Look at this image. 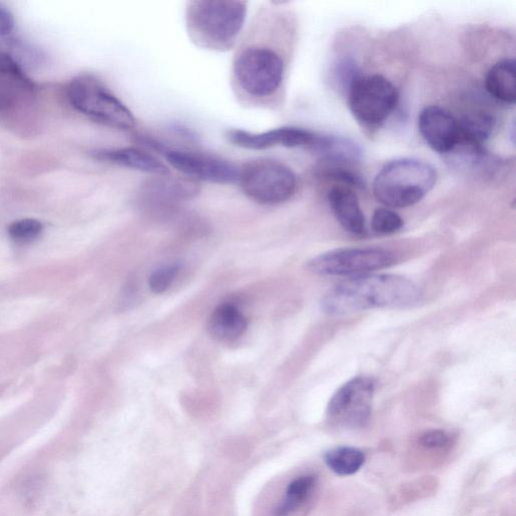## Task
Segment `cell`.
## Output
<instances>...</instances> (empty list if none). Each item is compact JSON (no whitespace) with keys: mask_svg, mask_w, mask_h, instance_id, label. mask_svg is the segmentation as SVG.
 <instances>
[{"mask_svg":"<svg viewBox=\"0 0 516 516\" xmlns=\"http://www.w3.org/2000/svg\"><path fill=\"white\" fill-rule=\"evenodd\" d=\"M421 298L418 286L394 275L359 276L331 289L322 299V310L331 316H345L372 309L403 308Z\"/></svg>","mask_w":516,"mask_h":516,"instance_id":"cell-1","label":"cell"},{"mask_svg":"<svg viewBox=\"0 0 516 516\" xmlns=\"http://www.w3.org/2000/svg\"><path fill=\"white\" fill-rule=\"evenodd\" d=\"M247 4L233 0H198L188 4L186 25L190 39L206 50H231L246 20Z\"/></svg>","mask_w":516,"mask_h":516,"instance_id":"cell-2","label":"cell"},{"mask_svg":"<svg viewBox=\"0 0 516 516\" xmlns=\"http://www.w3.org/2000/svg\"><path fill=\"white\" fill-rule=\"evenodd\" d=\"M437 171L427 162L399 159L386 164L375 177L373 194L387 207L407 208L422 201L435 187Z\"/></svg>","mask_w":516,"mask_h":516,"instance_id":"cell-3","label":"cell"},{"mask_svg":"<svg viewBox=\"0 0 516 516\" xmlns=\"http://www.w3.org/2000/svg\"><path fill=\"white\" fill-rule=\"evenodd\" d=\"M68 98L76 110L106 126L120 131H131L136 126L133 112L92 76L74 79L68 87Z\"/></svg>","mask_w":516,"mask_h":516,"instance_id":"cell-4","label":"cell"},{"mask_svg":"<svg viewBox=\"0 0 516 516\" xmlns=\"http://www.w3.org/2000/svg\"><path fill=\"white\" fill-rule=\"evenodd\" d=\"M244 194L262 205H278L289 201L297 190V178L286 165L261 159L245 164L239 181Z\"/></svg>","mask_w":516,"mask_h":516,"instance_id":"cell-5","label":"cell"},{"mask_svg":"<svg viewBox=\"0 0 516 516\" xmlns=\"http://www.w3.org/2000/svg\"><path fill=\"white\" fill-rule=\"evenodd\" d=\"M234 75L239 86L253 97L263 98L275 94L285 76L281 56L266 47H248L235 60Z\"/></svg>","mask_w":516,"mask_h":516,"instance_id":"cell-6","label":"cell"},{"mask_svg":"<svg viewBox=\"0 0 516 516\" xmlns=\"http://www.w3.org/2000/svg\"><path fill=\"white\" fill-rule=\"evenodd\" d=\"M397 257L390 250L375 247L340 248L323 253L308 264L313 274L325 277L364 276L390 268Z\"/></svg>","mask_w":516,"mask_h":516,"instance_id":"cell-7","label":"cell"},{"mask_svg":"<svg viewBox=\"0 0 516 516\" xmlns=\"http://www.w3.org/2000/svg\"><path fill=\"white\" fill-rule=\"evenodd\" d=\"M399 99L396 86L380 75L360 76L348 89L350 110L366 126L383 123L396 110Z\"/></svg>","mask_w":516,"mask_h":516,"instance_id":"cell-8","label":"cell"},{"mask_svg":"<svg viewBox=\"0 0 516 516\" xmlns=\"http://www.w3.org/2000/svg\"><path fill=\"white\" fill-rule=\"evenodd\" d=\"M374 392L375 382L370 377L358 376L346 382L328 405V421L339 428H363L371 416Z\"/></svg>","mask_w":516,"mask_h":516,"instance_id":"cell-9","label":"cell"},{"mask_svg":"<svg viewBox=\"0 0 516 516\" xmlns=\"http://www.w3.org/2000/svg\"><path fill=\"white\" fill-rule=\"evenodd\" d=\"M165 157L173 168L195 182L234 184L239 181L240 170L220 158L184 151H168Z\"/></svg>","mask_w":516,"mask_h":516,"instance_id":"cell-10","label":"cell"},{"mask_svg":"<svg viewBox=\"0 0 516 516\" xmlns=\"http://www.w3.org/2000/svg\"><path fill=\"white\" fill-rule=\"evenodd\" d=\"M198 193L197 183L188 178L158 176L142 187L139 202L147 211L168 214L180 203L193 199Z\"/></svg>","mask_w":516,"mask_h":516,"instance_id":"cell-11","label":"cell"},{"mask_svg":"<svg viewBox=\"0 0 516 516\" xmlns=\"http://www.w3.org/2000/svg\"><path fill=\"white\" fill-rule=\"evenodd\" d=\"M318 135L307 129L286 126L261 134H252L240 129L227 133L229 142L239 148L262 151L276 147L308 148L312 150Z\"/></svg>","mask_w":516,"mask_h":516,"instance_id":"cell-12","label":"cell"},{"mask_svg":"<svg viewBox=\"0 0 516 516\" xmlns=\"http://www.w3.org/2000/svg\"><path fill=\"white\" fill-rule=\"evenodd\" d=\"M419 131L428 146L439 154L451 153L459 145L458 119L440 106H429L421 112Z\"/></svg>","mask_w":516,"mask_h":516,"instance_id":"cell-13","label":"cell"},{"mask_svg":"<svg viewBox=\"0 0 516 516\" xmlns=\"http://www.w3.org/2000/svg\"><path fill=\"white\" fill-rule=\"evenodd\" d=\"M328 202L340 225L349 233L363 235L365 218L355 192L346 186H336L328 194Z\"/></svg>","mask_w":516,"mask_h":516,"instance_id":"cell-14","label":"cell"},{"mask_svg":"<svg viewBox=\"0 0 516 516\" xmlns=\"http://www.w3.org/2000/svg\"><path fill=\"white\" fill-rule=\"evenodd\" d=\"M94 156L100 161L152 174L157 177L171 175L168 167L161 161L151 154L135 148L103 150L96 152Z\"/></svg>","mask_w":516,"mask_h":516,"instance_id":"cell-15","label":"cell"},{"mask_svg":"<svg viewBox=\"0 0 516 516\" xmlns=\"http://www.w3.org/2000/svg\"><path fill=\"white\" fill-rule=\"evenodd\" d=\"M207 327L215 339L233 341L246 331L247 319L234 305L224 304L213 311Z\"/></svg>","mask_w":516,"mask_h":516,"instance_id":"cell-16","label":"cell"},{"mask_svg":"<svg viewBox=\"0 0 516 516\" xmlns=\"http://www.w3.org/2000/svg\"><path fill=\"white\" fill-rule=\"evenodd\" d=\"M485 87L497 101L514 104L516 100L515 61L505 59L493 65L486 75Z\"/></svg>","mask_w":516,"mask_h":516,"instance_id":"cell-17","label":"cell"},{"mask_svg":"<svg viewBox=\"0 0 516 516\" xmlns=\"http://www.w3.org/2000/svg\"><path fill=\"white\" fill-rule=\"evenodd\" d=\"M459 122V145L480 152L483 144L490 138L495 125L494 118L485 113L463 117ZM457 147V148H458Z\"/></svg>","mask_w":516,"mask_h":516,"instance_id":"cell-18","label":"cell"},{"mask_svg":"<svg viewBox=\"0 0 516 516\" xmlns=\"http://www.w3.org/2000/svg\"><path fill=\"white\" fill-rule=\"evenodd\" d=\"M316 485L314 475H304L293 480L284 498L275 510L276 516H289L298 510L309 498Z\"/></svg>","mask_w":516,"mask_h":516,"instance_id":"cell-19","label":"cell"},{"mask_svg":"<svg viewBox=\"0 0 516 516\" xmlns=\"http://www.w3.org/2000/svg\"><path fill=\"white\" fill-rule=\"evenodd\" d=\"M324 460L335 474L349 476L361 469L365 462V455L357 448L339 447L328 451Z\"/></svg>","mask_w":516,"mask_h":516,"instance_id":"cell-20","label":"cell"},{"mask_svg":"<svg viewBox=\"0 0 516 516\" xmlns=\"http://www.w3.org/2000/svg\"><path fill=\"white\" fill-rule=\"evenodd\" d=\"M43 224L36 219H22L12 223L8 229L10 237L18 243H30L43 233Z\"/></svg>","mask_w":516,"mask_h":516,"instance_id":"cell-21","label":"cell"},{"mask_svg":"<svg viewBox=\"0 0 516 516\" xmlns=\"http://www.w3.org/2000/svg\"><path fill=\"white\" fill-rule=\"evenodd\" d=\"M371 226L376 233L392 234L398 232L404 226V221L395 211L378 208L373 213Z\"/></svg>","mask_w":516,"mask_h":516,"instance_id":"cell-22","label":"cell"},{"mask_svg":"<svg viewBox=\"0 0 516 516\" xmlns=\"http://www.w3.org/2000/svg\"><path fill=\"white\" fill-rule=\"evenodd\" d=\"M179 274L177 265H167L157 269L150 277L149 285L155 294L168 291Z\"/></svg>","mask_w":516,"mask_h":516,"instance_id":"cell-23","label":"cell"},{"mask_svg":"<svg viewBox=\"0 0 516 516\" xmlns=\"http://www.w3.org/2000/svg\"><path fill=\"white\" fill-rule=\"evenodd\" d=\"M0 75L32 85L17 59L3 50H0Z\"/></svg>","mask_w":516,"mask_h":516,"instance_id":"cell-24","label":"cell"},{"mask_svg":"<svg viewBox=\"0 0 516 516\" xmlns=\"http://www.w3.org/2000/svg\"><path fill=\"white\" fill-rule=\"evenodd\" d=\"M420 443L428 449H443L450 443L449 436L440 430H432L424 433Z\"/></svg>","mask_w":516,"mask_h":516,"instance_id":"cell-25","label":"cell"},{"mask_svg":"<svg viewBox=\"0 0 516 516\" xmlns=\"http://www.w3.org/2000/svg\"><path fill=\"white\" fill-rule=\"evenodd\" d=\"M337 74L340 78V81L348 86V89L352 83L360 77L355 64L348 60H345L339 64Z\"/></svg>","mask_w":516,"mask_h":516,"instance_id":"cell-26","label":"cell"},{"mask_svg":"<svg viewBox=\"0 0 516 516\" xmlns=\"http://www.w3.org/2000/svg\"><path fill=\"white\" fill-rule=\"evenodd\" d=\"M15 29V19L12 13L0 6V37H7Z\"/></svg>","mask_w":516,"mask_h":516,"instance_id":"cell-27","label":"cell"}]
</instances>
